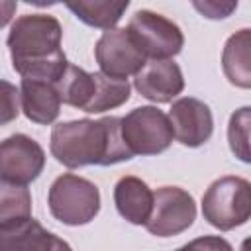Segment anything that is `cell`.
<instances>
[{"instance_id":"1","label":"cell","mask_w":251,"mask_h":251,"mask_svg":"<svg viewBox=\"0 0 251 251\" xmlns=\"http://www.w3.org/2000/svg\"><path fill=\"white\" fill-rule=\"evenodd\" d=\"M49 149L51 155L67 169H80L86 165L110 167L131 159V153L122 141L118 116L55 124L51 129Z\"/></svg>"},{"instance_id":"2","label":"cell","mask_w":251,"mask_h":251,"mask_svg":"<svg viewBox=\"0 0 251 251\" xmlns=\"http://www.w3.org/2000/svg\"><path fill=\"white\" fill-rule=\"evenodd\" d=\"M61 39L63 27L55 16L25 14L16 18L6 39L14 71L22 78L57 84L69 67Z\"/></svg>"},{"instance_id":"3","label":"cell","mask_w":251,"mask_h":251,"mask_svg":"<svg viewBox=\"0 0 251 251\" xmlns=\"http://www.w3.org/2000/svg\"><path fill=\"white\" fill-rule=\"evenodd\" d=\"M204 220L220 231H229L251 218V184L243 176H222L202 196Z\"/></svg>"},{"instance_id":"4","label":"cell","mask_w":251,"mask_h":251,"mask_svg":"<svg viewBox=\"0 0 251 251\" xmlns=\"http://www.w3.org/2000/svg\"><path fill=\"white\" fill-rule=\"evenodd\" d=\"M49 212L65 226H84L100 212V190L84 176L65 173L57 176L47 194Z\"/></svg>"},{"instance_id":"5","label":"cell","mask_w":251,"mask_h":251,"mask_svg":"<svg viewBox=\"0 0 251 251\" xmlns=\"http://www.w3.org/2000/svg\"><path fill=\"white\" fill-rule=\"evenodd\" d=\"M120 133L131 157L159 155L175 139L169 116L157 106H139L120 118Z\"/></svg>"},{"instance_id":"6","label":"cell","mask_w":251,"mask_h":251,"mask_svg":"<svg viewBox=\"0 0 251 251\" xmlns=\"http://www.w3.org/2000/svg\"><path fill=\"white\" fill-rule=\"evenodd\" d=\"M126 29L145 59H173L184 45L180 27L153 10H137Z\"/></svg>"},{"instance_id":"7","label":"cell","mask_w":251,"mask_h":251,"mask_svg":"<svg viewBox=\"0 0 251 251\" xmlns=\"http://www.w3.org/2000/svg\"><path fill=\"white\" fill-rule=\"evenodd\" d=\"M196 220V202L180 186H161L153 192V210L145 227L151 235L173 237L186 231Z\"/></svg>"},{"instance_id":"8","label":"cell","mask_w":251,"mask_h":251,"mask_svg":"<svg viewBox=\"0 0 251 251\" xmlns=\"http://www.w3.org/2000/svg\"><path fill=\"white\" fill-rule=\"evenodd\" d=\"M94 57L100 67V73L118 80H127V76L131 75L135 76V73L147 61L129 37L126 27L106 29L96 41Z\"/></svg>"},{"instance_id":"9","label":"cell","mask_w":251,"mask_h":251,"mask_svg":"<svg viewBox=\"0 0 251 251\" xmlns=\"http://www.w3.org/2000/svg\"><path fill=\"white\" fill-rule=\"evenodd\" d=\"M45 167L43 147L25 133H14L0 141V178L27 186Z\"/></svg>"},{"instance_id":"10","label":"cell","mask_w":251,"mask_h":251,"mask_svg":"<svg viewBox=\"0 0 251 251\" xmlns=\"http://www.w3.org/2000/svg\"><path fill=\"white\" fill-rule=\"evenodd\" d=\"M169 122L175 139L186 147H200L214 133L210 106L192 96H182L173 102L169 110Z\"/></svg>"},{"instance_id":"11","label":"cell","mask_w":251,"mask_h":251,"mask_svg":"<svg viewBox=\"0 0 251 251\" xmlns=\"http://www.w3.org/2000/svg\"><path fill=\"white\" fill-rule=\"evenodd\" d=\"M133 86L143 98L167 104L184 90V76L173 59H149L135 73Z\"/></svg>"},{"instance_id":"12","label":"cell","mask_w":251,"mask_h":251,"mask_svg":"<svg viewBox=\"0 0 251 251\" xmlns=\"http://www.w3.org/2000/svg\"><path fill=\"white\" fill-rule=\"evenodd\" d=\"M0 251H73L59 235L47 231L37 220L27 218L0 227Z\"/></svg>"},{"instance_id":"13","label":"cell","mask_w":251,"mask_h":251,"mask_svg":"<svg viewBox=\"0 0 251 251\" xmlns=\"http://www.w3.org/2000/svg\"><path fill=\"white\" fill-rule=\"evenodd\" d=\"M61 96L53 82L22 78L20 84V108L24 116L39 126H49L59 118Z\"/></svg>"},{"instance_id":"14","label":"cell","mask_w":251,"mask_h":251,"mask_svg":"<svg viewBox=\"0 0 251 251\" xmlns=\"http://www.w3.org/2000/svg\"><path fill=\"white\" fill-rule=\"evenodd\" d=\"M114 204L124 220L133 226H145L153 210V190L139 176H122L114 186Z\"/></svg>"},{"instance_id":"15","label":"cell","mask_w":251,"mask_h":251,"mask_svg":"<svg viewBox=\"0 0 251 251\" xmlns=\"http://www.w3.org/2000/svg\"><path fill=\"white\" fill-rule=\"evenodd\" d=\"M251 29L243 27L229 35L222 51V67L227 80L239 88L251 86Z\"/></svg>"},{"instance_id":"16","label":"cell","mask_w":251,"mask_h":251,"mask_svg":"<svg viewBox=\"0 0 251 251\" xmlns=\"http://www.w3.org/2000/svg\"><path fill=\"white\" fill-rule=\"evenodd\" d=\"M82 24L98 29H112L127 10V0H78L65 4Z\"/></svg>"},{"instance_id":"17","label":"cell","mask_w":251,"mask_h":251,"mask_svg":"<svg viewBox=\"0 0 251 251\" xmlns=\"http://www.w3.org/2000/svg\"><path fill=\"white\" fill-rule=\"evenodd\" d=\"M55 86L59 90L63 104H69L84 112L94 94V75L69 63V67L65 69L63 76L57 80Z\"/></svg>"},{"instance_id":"18","label":"cell","mask_w":251,"mask_h":251,"mask_svg":"<svg viewBox=\"0 0 251 251\" xmlns=\"http://www.w3.org/2000/svg\"><path fill=\"white\" fill-rule=\"evenodd\" d=\"M94 75V94L86 106V114H102L106 110H114L129 100L131 86L127 80H118L110 78L106 75L92 73Z\"/></svg>"},{"instance_id":"19","label":"cell","mask_w":251,"mask_h":251,"mask_svg":"<svg viewBox=\"0 0 251 251\" xmlns=\"http://www.w3.org/2000/svg\"><path fill=\"white\" fill-rule=\"evenodd\" d=\"M27 218H31L29 188L0 178V227Z\"/></svg>"},{"instance_id":"20","label":"cell","mask_w":251,"mask_h":251,"mask_svg":"<svg viewBox=\"0 0 251 251\" xmlns=\"http://www.w3.org/2000/svg\"><path fill=\"white\" fill-rule=\"evenodd\" d=\"M249 124H251V108L249 106H243V108L235 110L229 118V124H227L229 149L243 163L251 161V155H249Z\"/></svg>"},{"instance_id":"21","label":"cell","mask_w":251,"mask_h":251,"mask_svg":"<svg viewBox=\"0 0 251 251\" xmlns=\"http://www.w3.org/2000/svg\"><path fill=\"white\" fill-rule=\"evenodd\" d=\"M20 88L0 78V126L14 122L20 116Z\"/></svg>"},{"instance_id":"22","label":"cell","mask_w":251,"mask_h":251,"mask_svg":"<svg viewBox=\"0 0 251 251\" xmlns=\"http://www.w3.org/2000/svg\"><path fill=\"white\" fill-rule=\"evenodd\" d=\"M192 6L204 16V18H210V20H224L227 18L235 8H237V2H231V0H204V2H192Z\"/></svg>"},{"instance_id":"23","label":"cell","mask_w":251,"mask_h":251,"mask_svg":"<svg viewBox=\"0 0 251 251\" xmlns=\"http://www.w3.org/2000/svg\"><path fill=\"white\" fill-rule=\"evenodd\" d=\"M176 251H233V247L227 239L220 235H202L178 247Z\"/></svg>"},{"instance_id":"24","label":"cell","mask_w":251,"mask_h":251,"mask_svg":"<svg viewBox=\"0 0 251 251\" xmlns=\"http://www.w3.org/2000/svg\"><path fill=\"white\" fill-rule=\"evenodd\" d=\"M16 10H18V2H14V0H0V29L10 24V20L14 18Z\"/></svg>"}]
</instances>
